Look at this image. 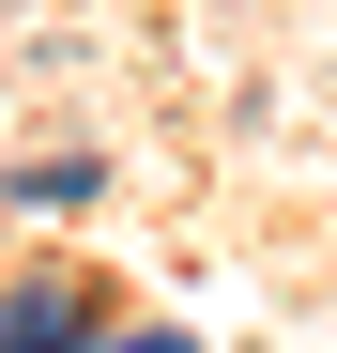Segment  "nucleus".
<instances>
[{"instance_id":"obj_1","label":"nucleus","mask_w":337,"mask_h":353,"mask_svg":"<svg viewBox=\"0 0 337 353\" xmlns=\"http://www.w3.org/2000/svg\"><path fill=\"white\" fill-rule=\"evenodd\" d=\"M0 353H92V338H77V292H62V276H31L16 307H0Z\"/></svg>"},{"instance_id":"obj_2","label":"nucleus","mask_w":337,"mask_h":353,"mask_svg":"<svg viewBox=\"0 0 337 353\" xmlns=\"http://www.w3.org/2000/svg\"><path fill=\"white\" fill-rule=\"evenodd\" d=\"M123 353H199V338H168V323H153V338H123Z\"/></svg>"}]
</instances>
